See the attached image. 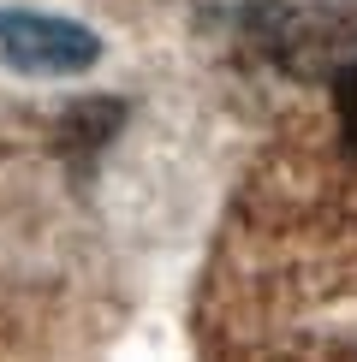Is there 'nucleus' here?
Masks as SVG:
<instances>
[{"label":"nucleus","mask_w":357,"mask_h":362,"mask_svg":"<svg viewBox=\"0 0 357 362\" xmlns=\"http://www.w3.org/2000/svg\"><path fill=\"white\" fill-rule=\"evenodd\" d=\"M101 59V36L42 6H0V66L18 78H84Z\"/></svg>","instance_id":"obj_1"},{"label":"nucleus","mask_w":357,"mask_h":362,"mask_svg":"<svg viewBox=\"0 0 357 362\" xmlns=\"http://www.w3.org/2000/svg\"><path fill=\"white\" fill-rule=\"evenodd\" d=\"M334 113H339V143H346V155H357V54L334 71Z\"/></svg>","instance_id":"obj_2"}]
</instances>
